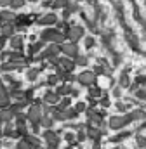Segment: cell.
<instances>
[{
    "label": "cell",
    "instance_id": "cell-1",
    "mask_svg": "<svg viewBox=\"0 0 146 149\" xmlns=\"http://www.w3.org/2000/svg\"><path fill=\"white\" fill-rule=\"evenodd\" d=\"M65 38L66 37H65L63 33H59V31H56V30H52V28H47V30H44V33H42V40H45V42L61 43Z\"/></svg>",
    "mask_w": 146,
    "mask_h": 149
},
{
    "label": "cell",
    "instance_id": "cell-2",
    "mask_svg": "<svg viewBox=\"0 0 146 149\" xmlns=\"http://www.w3.org/2000/svg\"><path fill=\"white\" fill-rule=\"evenodd\" d=\"M131 120H132L131 116H113V118L110 120V127H111L113 130H118V128L125 127Z\"/></svg>",
    "mask_w": 146,
    "mask_h": 149
},
{
    "label": "cell",
    "instance_id": "cell-3",
    "mask_svg": "<svg viewBox=\"0 0 146 149\" xmlns=\"http://www.w3.org/2000/svg\"><path fill=\"white\" fill-rule=\"evenodd\" d=\"M42 109L38 108V106H32L30 108V111H28V114H26V120H30L33 125H40V120H42Z\"/></svg>",
    "mask_w": 146,
    "mask_h": 149
},
{
    "label": "cell",
    "instance_id": "cell-4",
    "mask_svg": "<svg viewBox=\"0 0 146 149\" xmlns=\"http://www.w3.org/2000/svg\"><path fill=\"white\" fill-rule=\"evenodd\" d=\"M78 81H80L82 85L92 87V85H94V81H96V74L92 73V71H84V73L78 74Z\"/></svg>",
    "mask_w": 146,
    "mask_h": 149
},
{
    "label": "cell",
    "instance_id": "cell-5",
    "mask_svg": "<svg viewBox=\"0 0 146 149\" xmlns=\"http://www.w3.org/2000/svg\"><path fill=\"white\" fill-rule=\"evenodd\" d=\"M82 33H84V30L80 28V26H73V28H70V30H66V33H65V37L70 38V40H78V38L82 37Z\"/></svg>",
    "mask_w": 146,
    "mask_h": 149
},
{
    "label": "cell",
    "instance_id": "cell-6",
    "mask_svg": "<svg viewBox=\"0 0 146 149\" xmlns=\"http://www.w3.org/2000/svg\"><path fill=\"white\" fill-rule=\"evenodd\" d=\"M0 30H2V37H5V38H11V37H14V31H16V26H14V23H7V24H4V26H0Z\"/></svg>",
    "mask_w": 146,
    "mask_h": 149
},
{
    "label": "cell",
    "instance_id": "cell-7",
    "mask_svg": "<svg viewBox=\"0 0 146 149\" xmlns=\"http://www.w3.org/2000/svg\"><path fill=\"white\" fill-rule=\"evenodd\" d=\"M16 114L12 113L11 108H7V109H2L0 111V123H11V120L14 118Z\"/></svg>",
    "mask_w": 146,
    "mask_h": 149
},
{
    "label": "cell",
    "instance_id": "cell-8",
    "mask_svg": "<svg viewBox=\"0 0 146 149\" xmlns=\"http://www.w3.org/2000/svg\"><path fill=\"white\" fill-rule=\"evenodd\" d=\"M61 50L68 56V57H75L77 56V45L75 43H65V45H61Z\"/></svg>",
    "mask_w": 146,
    "mask_h": 149
},
{
    "label": "cell",
    "instance_id": "cell-9",
    "mask_svg": "<svg viewBox=\"0 0 146 149\" xmlns=\"http://www.w3.org/2000/svg\"><path fill=\"white\" fill-rule=\"evenodd\" d=\"M7 104H9V95H7V92H5V88H4V85L0 81V108H4Z\"/></svg>",
    "mask_w": 146,
    "mask_h": 149
},
{
    "label": "cell",
    "instance_id": "cell-10",
    "mask_svg": "<svg viewBox=\"0 0 146 149\" xmlns=\"http://www.w3.org/2000/svg\"><path fill=\"white\" fill-rule=\"evenodd\" d=\"M11 47H12V49H21V47H23V38L19 37V35L11 37Z\"/></svg>",
    "mask_w": 146,
    "mask_h": 149
},
{
    "label": "cell",
    "instance_id": "cell-11",
    "mask_svg": "<svg viewBox=\"0 0 146 149\" xmlns=\"http://www.w3.org/2000/svg\"><path fill=\"white\" fill-rule=\"evenodd\" d=\"M56 23V16L54 14H47L45 17L40 19V24H54Z\"/></svg>",
    "mask_w": 146,
    "mask_h": 149
},
{
    "label": "cell",
    "instance_id": "cell-12",
    "mask_svg": "<svg viewBox=\"0 0 146 149\" xmlns=\"http://www.w3.org/2000/svg\"><path fill=\"white\" fill-rule=\"evenodd\" d=\"M58 101H59V95L54 94V92H49V94L45 95V102H49V104H56Z\"/></svg>",
    "mask_w": 146,
    "mask_h": 149
},
{
    "label": "cell",
    "instance_id": "cell-13",
    "mask_svg": "<svg viewBox=\"0 0 146 149\" xmlns=\"http://www.w3.org/2000/svg\"><path fill=\"white\" fill-rule=\"evenodd\" d=\"M52 123H54V120H52V118H49V116H42V120H40V125H44L45 128H51V127H52Z\"/></svg>",
    "mask_w": 146,
    "mask_h": 149
},
{
    "label": "cell",
    "instance_id": "cell-14",
    "mask_svg": "<svg viewBox=\"0 0 146 149\" xmlns=\"http://www.w3.org/2000/svg\"><path fill=\"white\" fill-rule=\"evenodd\" d=\"M89 95H91V97H99V95H101V88L91 87V88H89Z\"/></svg>",
    "mask_w": 146,
    "mask_h": 149
},
{
    "label": "cell",
    "instance_id": "cell-15",
    "mask_svg": "<svg viewBox=\"0 0 146 149\" xmlns=\"http://www.w3.org/2000/svg\"><path fill=\"white\" fill-rule=\"evenodd\" d=\"M61 66H63V70H66V71H72L73 70V63L72 61H66V59L61 61Z\"/></svg>",
    "mask_w": 146,
    "mask_h": 149
},
{
    "label": "cell",
    "instance_id": "cell-16",
    "mask_svg": "<svg viewBox=\"0 0 146 149\" xmlns=\"http://www.w3.org/2000/svg\"><path fill=\"white\" fill-rule=\"evenodd\" d=\"M25 3V0H11V7L12 9H18V7H21Z\"/></svg>",
    "mask_w": 146,
    "mask_h": 149
},
{
    "label": "cell",
    "instance_id": "cell-17",
    "mask_svg": "<svg viewBox=\"0 0 146 149\" xmlns=\"http://www.w3.org/2000/svg\"><path fill=\"white\" fill-rule=\"evenodd\" d=\"M138 142H139V144H138L139 148H146V139H143V137H139V139H138Z\"/></svg>",
    "mask_w": 146,
    "mask_h": 149
},
{
    "label": "cell",
    "instance_id": "cell-18",
    "mask_svg": "<svg viewBox=\"0 0 146 149\" xmlns=\"http://www.w3.org/2000/svg\"><path fill=\"white\" fill-rule=\"evenodd\" d=\"M77 139H78V141H84V139H85V134H84V132H78V134H77Z\"/></svg>",
    "mask_w": 146,
    "mask_h": 149
},
{
    "label": "cell",
    "instance_id": "cell-19",
    "mask_svg": "<svg viewBox=\"0 0 146 149\" xmlns=\"http://www.w3.org/2000/svg\"><path fill=\"white\" fill-rule=\"evenodd\" d=\"M0 5L2 7H7V5H11V0H0Z\"/></svg>",
    "mask_w": 146,
    "mask_h": 149
},
{
    "label": "cell",
    "instance_id": "cell-20",
    "mask_svg": "<svg viewBox=\"0 0 146 149\" xmlns=\"http://www.w3.org/2000/svg\"><path fill=\"white\" fill-rule=\"evenodd\" d=\"M5 42H7V38H5V37H0V49L5 45Z\"/></svg>",
    "mask_w": 146,
    "mask_h": 149
},
{
    "label": "cell",
    "instance_id": "cell-21",
    "mask_svg": "<svg viewBox=\"0 0 146 149\" xmlns=\"http://www.w3.org/2000/svg\"><path fill=\"white\" fill-rule=\"evenodd\" d=\"M68 149H73V148H68Z\"/></svg>",
    "mask_w": 146,
    "mask_h": 149
}]
</instances>
